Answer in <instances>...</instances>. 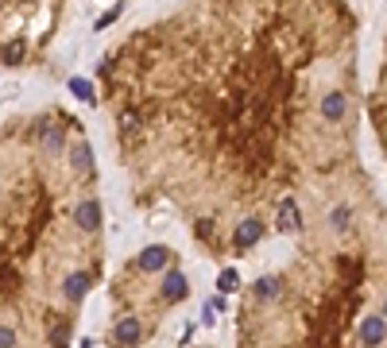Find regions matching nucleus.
<instances>
[{"mask_svg": "<svg viewBox=\"0 0 387 348\" xmlns=\"http://www.w3.org/2000/svg\"><path fill=\"white\" fill-rule=\"evenodd\" d=\"M128 202L213 263L287 240L364 171L352 0H174L97 62Z\"/></svg>", "mask_w": 387, "mask_h": 348, "instance_id": "obj_1", "label": "nucleus"}, {"mask_svg": "<svg viewBox=\"0 0 387 348\" xmlns=\"http://www.w3.org/2000/svg\"><path fill=\"white\" fill-rule=\"evenodd\" d=\"M105 267V182L86 120L66 105L0 120V348H74Z\"/></svg>", "mask_w": 387, "mask_h": 348, "instance_id": "obj_2", "label": "nucleus"}, {"mask_svg": "<svg viewBox=\"0 0 387 348\" xmlns=\"http://www.w3.org/2000/svg\"><path fill=\"white\" fill-rule=\"evenodd\" d=\"M232 348H387V197L368 166L321 193L232 306Z\"/></svg>", "mask_w": 387, "mask_h": 348, "instance_id": "obj_3", "label": "nucleus"}, {"mask_svg": "<svg viewBox=\"0 0 387 348\" xmlns=\"http://www.w3.org/2000/svg\"><path fill=\"white\" fill-rule=\"evenodd\" d=\"M190 298V282L182 271V255L167 244L128 255L124 267L108 279V348H144L159 337L174 309Z\"/></svg>", "mask_w": 387, "mask_h": 348, "instance_id": "obj_4", "label": "nucleus"}, {"mask_svg": "<svg viewBox=\"0 0 387 348\" xmlns=\"http://www.w3.org/2000/svg\"><path fill=\"white\" fill-rule=\"evenodd\" d=\"M70 0H0V66L28 70L50 55Z\"/></svg>", "mask_w": 387, "mask_h": 348, "instance_id": "obj_5", "label": "nucleus"}, {"mask_svg": "<svg viewBox=\"0 0 387 348\" xmlns=\"http://www.w3.org/2000/svg\"><path fill=\"white\" fill-rule=\"evenodd\" d=\"M364 124L372 132V144H376L379 159L387 163V28L379 35L376 70H372V81L364 89Z\"/></svg>", "mask_w": 387, "mask_h": 348, "instance_id": "obj_6", "label": "nucleus"}, {"mask_svg": "<svg viewBox=\"0 0 387 348\" xmlns=\"http://www.w3.org/2000/svg\"><path fill=\"white\" fill-rule=\"evenodd\" d=\"M186 348H213V345H186Z\"/></svg>", "mask_w": 387, "mask_h": 348, "instance_id": "obj_7", "label": "nucleus"}]
</instances>
